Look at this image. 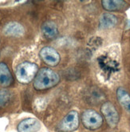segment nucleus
I'll return each instance as SVG.
<instances>
[{"label":"nucleus","instance_id":"2","mask_svg":"<svg viewBox=\"0 0 130 132\" xmlns=\"http://www.w3.org/2000/svg\"><path fill=\"white\" fill-rule=\"evenodd\" d=\"M39 71V67L35 63L30 62H23L16 67L15 76L19 82L26 84L35 79Z\"/></svg>","mask_w":130,"mask_h":132},{"label":"nucleus","instance_id":"1","mask_svg":"<svg viewBox=\"0 0 130 132\" xmlns=\"http://www.w3.org/2000/svg\"><path fill=\"white\" fill-rule=\"evenodd\" d=\"M60 81V77L58 73L53 70L44 67L39 70L35 79H34V87L37 90L50 89L56 85Z\"/></svg>","mask_w":130,"mask_h":132},{"label":"nucleus","instance_id":"6","mask_svg":"<svg viewBox=\"0 0 130 132\" xmlns=\"http://www.w3.org/2000/svg\"><path fill=\"white\" fill-rule=\"evenodd\" d=\"M39 55L44 63L50 67L57 66L61 59L59 53L51 46H44L40 51Z\"/></svg>","mask_w":130,"mask_h":132},{"label":"nucleus","instance_id":"3","mask_svg":"<svg viewBox=\"0 0 130 132\" xmlns=\"http://www.w3.org/2000/svg\"><path fill=\"white\" fill-rule=\"evenodd\" d=\"M79 122V114L78 111H71L60 121L58 129L61 132H73L78 129Z\"/></svg>","mask_w":130,"mask_h":132},{"label":"nucleus","instance_id":"8","mask_svg":"<svg viewBox=\"0 0 130 132\" xmlns=\"http://www.w3.org/2000/svg\"><path fill=\"white\" fill-rule=\"evenodd\" d=\"M3 32L11 37H21L24 35L25 29L22 24L17 22H11L4 27Z\"/></svg>","mask_w":130,"mask_h":132},{"label":"nucleus","instance_id":"14","mask_svg":"<svg viewBox=\"0 0 130 132\" xmlns=\"http://www.w3.org/2000/svg\"><path fill=\"white\" fill-rule=\"evenodd\" d=\"M11 97V92L8 90L2 89L0 90V108L5 106L9 103Z\"/></svg>","mask_w":130,"mask_h":132},{"label":"nucleus","instance_id":"13","mask_svg":"<svg viewBox=\"0 0 130 132\" xmlns=\"http://www.w3.org/2000/svg\"><path fill=\"white\" fill-rule=\"evenodd\" d=\"M101 5L108 11H117L123 10L126 6V3L123 0H104Z\"/></svg>","mask_w":130,"mask_h":132},{"label":"nucleus","instance_id":"9","mask_svg":"<svg viewBox=\"0 0 130 132\" xmlns=\"http://www.w3.org/2000/svg\"><path fill=\"white\" fill-rule=\"evenodd\" d=\"M13 82V76L5 63H0V86L7 87Z\"/></svg>","mask_w":130,"mask_h":132},{"label":"nucleus","instance_id":"7","mask_svg":"<svg viewBox=\"0 0 130 132\" xmlns=\"http://www.w3.org/2000/svg\"><path fill=\"white\" fill-rule=\"evenodd\" d=\"M41 129L40 122L34 118H28L21 121L17 127L18 132H38Z\"/></svg>","mask_w":130,"mask_h":132},{"label":"nucleus","instance_id":"10","mask_svg":"<svg viewBox=\"0 0 130 132\" xmlns=\"http://www.w3.org/2000/svg\"><path fill=\"white\" fill-rule=\"evenodd\" d=\"M117 18L110 13L102 14L99 19V26L101 29H109L117 24Z\"/></svg>","mask_w":130,"mask_h":132},{"label":"nucleus","instance_id":"4","mask_svg":"<svg viewBox=\"0 0 130 132\" xmlns=\"http://www.w3.org/2000/svg\"><path fill=\"white\" fill-rule=\"evenodd\" d=\"M81 122L86 128L89 130H97L101 127L103 118L96 111L89 109L82 113Z\"/></svg>","mask_w":130,"mask_h":132},{"label":"nucleus","instance_id":"5","mask_svg":"<svg viewBox=\"0 0 130 132\" xmlns=\"http://www.w3.org/2000/svg\"><path fill=\"white\" fill-rule=\"evenodd\" d=\"M101 111L110 127L114 128L117 126L120 116L116 107L113 103L110 102H105L103 103L101 108Z\"/></svg>","mask_w":130,"mask_h":132},{"label":"nucleus","instance_id":"11","mask_svg":"<svg viewBox=\"0 0 130 132\" xmlns=\"http://www.w3.org/2000/svg\"><path fill=\"white\" fill-rule=\"evenodd\" d=\"M117 98L123 109L130 114V95L124 88L119 87L117 90Z\"/></svg>","mask_w":130,"mask_h":132},{"label":"nucleus","instance_id":"12","mask_svg":"<svg viewBox=\"0 0 130 132\" xmlns=\"http://www.w3.org/2000/svg\"><path fill=\"white\" fill-rule=\"evenodd\" d=\"M42 32L45 38H54L58 35V28L55 22L47 21L42 26Z\"/></svg>","mask_w":130,"mask_h":132}]
</instances>
